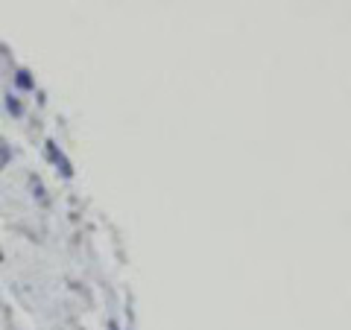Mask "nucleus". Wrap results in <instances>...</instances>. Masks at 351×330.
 <instances>
[{"label":"nucleus","mask_w":351,"mask_h":330,"mask_svg":"<svg viewBox=\"0 0 351 330\" xmlns=\"http://www.w3.org/2000/svg\"><path fill=\"white\" fill-rule=\"evenodd\" d=\"M47 152H50V158H53V164H56V167H62V175L64 179H71L73 175V170H71V164H68V158L62 155V152L56 149V144H47Z\"/></svg>","instance_id":"nucleus-1"},{"label":"nucleus","mask_w":351,"mask_h":330,"mask_svg":"<svg viewBox=\"0 0 351 330\" xmlns=\"http://www.w3.org/2000/svg\"><path fill=\"white\" fill-rule=\"evenodd\" d=\"M6 108H9V112H12L15 117H21V103L15 100V97H12V94H9V97H6Z\"/></svg>","instance_id":"nucleus-2"},{"label":"nucleus","mask_w":351,"mask_h":330,"mask_svg":"<svg viewBox=\"0 0 351 330\" xmlns=\"http://www.w3.org/2000/svg\"><path fill=\"white\" fill-rule=\"evenodd\" d=\"M18 85H21V88H32V79H29L27 71H18Z\"/></svg>","instance_id":"nucleus-3"},{"label":"nucleus","mask_w":351,"mask_h":330,"mask_svg":"<svg viewBox=\"0 0 351 330\" xmlns=\"http://www.w3.org/2000/svg\"><path fill=\"white\" fill-rule=\"evenodd\" d=\"M0 260H3V251H0Z\"/></svg>","instance_id":"nucleus-4"}]
</instances>
